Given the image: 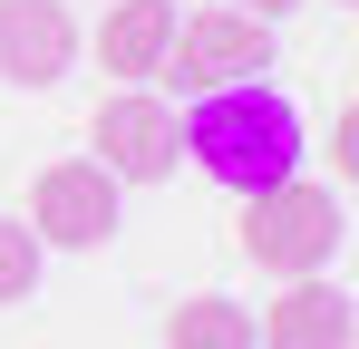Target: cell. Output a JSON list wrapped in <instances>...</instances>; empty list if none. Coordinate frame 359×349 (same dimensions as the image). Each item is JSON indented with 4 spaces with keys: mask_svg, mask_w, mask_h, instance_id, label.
Listing matches in <instances>:
<instances>
[{
    "mask_svg": "<svg viewBox=\"0 0 359 349\" xmlns=\"http://www.w3.org/2000/svg\"><path fill=\"white\" fill-rule=\"evenodd\" d=\"M184 165H204L233 194H262V184L301 174V107L282 88H262V78L214 88V97L184 107Z\"/></svg>",
    "mask_w": 359,
    "mask_h": 349,
    "instance_id": "6da1fadb",
    "label": "cell"
},
{
    "mask_svg": "<svg viewBox=\"0 0 359 349\" xmlns=\"http://www.w3.org/2000/svg\"><path fill=\"white\" fill-rule=\"evenodd\" d=\"M233 233H243V262H252V272H272V282H320V272L340 262V242H350V194L320 184V174H282V184L243 194Z\"/></svg>",
    "mask_w": 359,
    "mask_h": 349,
    "instance_id": "7a4b0ae2",
    "label": "cell"
},
{
    "mask_svg": "<svg viewBox=\"0 0 359 349\" xmlns=\"http://www.w3.org/2000/svg\"><path fill=\"white\" fill-rule=\"evenodd\" d=\"M272 20H252L233 0L214 10H175V39H165V88L184 97H214V88H243V78H272Z\"/></svg>",
    "mask_w": 359,
    "mask_h": 349,
    "instance_id": "3957f363",
    "label": "cell"
},
{
    "mask_svg": "<svg viewBox=\"0 0 359 349\" xmlns=\"http://www.w3.org/2000/svg\"><path fill=\"white\" fill-rule=\"evenodd\" d=\"M117 194H126V184L97 165V156H59V165L29 174L20 224L39 233V252H97V242H117V224H126Z\"/></svg>",
    "mask_w": 359,
    "mask_h": 349,
    "instance_id": "277c9868",
    "label": "cell"
},
{
    "mask_svg": "<svg viewBox=\"0 0 359 349\" xmlns=\"http://www.w3.org/2000/svg\"><path fill=\"white\" fill-rule=\"evenodd\" d=\"M88 156L117 184H165L184 165V107H165L156 88H117L107 107L88 116Z\"/></svg>",
    "mask_w": 359,
    "mask_h": 349,
    "instance_id": "5b68a950",
    "label": "cell"
},
{
    "mask_svg": "<svg viewBox=\"0 0 359 349\" xmlns=\"http://www.w3.org/2000/svg\"><path fill=\"white\" fill-rule=\"evenodd\" d=\"M68 68H78V10L68 0H0V78L59 88Z\"/></svg>",
    "mask_w": 359,
    "mask_h": 349,
    "instance_id": "8992f818",
    "label": "cell"
},
{
    "mask_svg": "<svg viewBox=\"0 0 359 349\" xmlns=\"http://www.w3.org/2000/svg\"><path fill=\"white\" fill-rule=\"evenodd\" d=\"M165 39H175V0H107L88 58H97L117 88H156V78H165Z\"/></svg>",
    "mask_w": 359,
    "mask_h": 349,
    "instance_id": "52a82bcc",
    "label": "cell"
},
{
    "mask_svg": "<svg viewBox=\"0 0 359 349\" xmlns=\"http://www.w3.org/2000/svg\"><path fill=\"white\" fill-rule=\"evenodd\" d=\"M350 340H359V310H350V291H330V282H292L252 320V349H350Z\"/></svg>",
    "mask_w": 359,
    "mask_h": 349,
    "instance_id": "ba28073f",
    "label": "cell"
},
{
    "mask_svg": "<svg viewBox=\"0 0 359 349\" xmlns=\"http://www.w3.org/2000/svg\"><path fill=\"white\" fill-rule=\"evenodd\" d=\"M165 349H252V310L233 291H184L165 310Z\"/></svg>",
    "mask_w": 359,
    "mask_h": 349,
    "instance_id": "9c48e42d",
    "label": "cell"
},
{
    "mask_svg": "<svg viewBox=\"0 0 359 349\" xmlns=\"http://www.w3.org/2000/svg\"><path fill=\"white\" fill-rule=\"evenodd\" d=\"M39 262H49L39 233L20 224V214H0V310H20V301L39 291Z\"/></svg>",
    "mask_w": 359,
    "mask_h": 349,
    "instance_id": "30bf717a",
    "label": "cell"
},
{
    "mask_svg": "<svg viewBox=\"0 0 359 349\" xmlns=\"http://www.w3.org/2000/svg\"><path fill=\"white\" fill-rule=\"evenodd\" d=\"M350 165H359V116L340 107V116H330V174H350Z\"/></svg>",
    "mask_w": 359,
    "mask_h": 349,
    "instance_id": "8fae6325",
    "label": "cell"
},
{
    "mask_svg": "<svg viewBox=\"0 0 359 349\" xmlns=\"http://www.w3.org/2000/svg\"><path fill=\"white\" fill-rule=\"evenodd\" d=\"M233 10H252V20H282V10H292V0H233Z\"/></svg>",
    "mask_w": 359,
    "mask_h": 349,
    "instance_id": "7c38bea8",
    "label": "cell"
},
{
    "mask_svg": "<svg viewBox=\"0 0 359 349\" xmlns=\"http://www.w3.org/2000/svg\"><path fill=\"white\" fill-rule=\"evenodd\" d=\"M330 10H350V0H330Z\"/></svg>",
    "mask_w": 359,
    "mask_h": 349,
    "instance_id": "4fadbf2b",
    "label": "cell"
}]
</instances>
